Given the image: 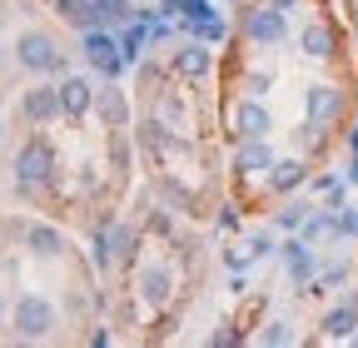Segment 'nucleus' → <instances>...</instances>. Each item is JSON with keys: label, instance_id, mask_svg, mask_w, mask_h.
I'll return each mask as SVG.
<instances>
[{"label": "nucleus", "instance_id": "nucleus-19", "mask_svg": "<svg viewBox=\"0 0 358 348\" xmlns=\"http://www.w3.org/2000/svg\"><path fill=\"white\" fill-rule=\"evenodd\" d=\"M174 65L185 70V75H204L209 70V55L199 50V45H179V55H174Z\"/></svg>", "mask_w": 358, "mask_h": 348}, {"label": "nucleus", "instance_id": "nucleus-28", "mask_svg": "<svg viewBox=\"0 0 358 348\" xmlns=\"http://www.w3.org/2000/svg\"><path fill=\"white\" fill-rule=\"evenodd\" d=\"M348 184H358V154H353V164H348Z\"/></svg>", "mask_w": 358, "mask_h": 348}, {"label": "nucleus", "instance_id": "nucleus-20", "mask_svg": "<svg viewBox=\"0 0 358 348\" xmlns=\"http://www.w3.org/2000/svg\"><path fill=\"white\" fill-rule=\"evenodd\" d=\"M129 244H134V239H129L124 224H110V229H105V249H110V259H129Z\"/></svg>", "mask_w": 358, "mask_h": 348}, {"label": "nucleus", "instance_id": "nucleus-12", "mask_svg": "<svg viewBox=\"0 0 358 348\" xmlns=\"http://www.w3.org/2000/svg\"><path fill=\"white\" fill-rule=\"evenodd\" d=\"M95 110H100L105 129H124V124H129V105H124L120 90H100V95H95Z\"/></svg>", "mask_w": 358, "mask_h": 348}, {"label": "nucleus", "instance_id": "nucleus-8", "mask_svg": "<svg viewBox=\"0 0 358 348\" xmlns=\"http://www.w3.org/2000/svg\"><path fill=\"white\" fill-rule=\"evenodd\" d=\"M169 289H174L169 264H145V269H140V298L150 303V309H159V303L169 298Z\"/></svg>", "mask_w": 358, "mask_h": 348}, {"label": "nucleus", "instance_id": "nucleus-21", "mask_svg": "<svg viewBox=\"0 0 358 348\" xmlns=\"http://www.w3.org/2000/svg\"><path fill=\"white\" fill-rule=\"evenodd\" d=\"M303 224V204H284L279 209V229H299Z\"/></svg>", "mask_w": 358, "mask_h": 348}, {"label": "nucleus", "instance_id": "nucleus-11", "mask_svg": "<svg viewBox=\"0 0 358 348\" xmlns=\"http://www.w3.org/2000/svg\"><path fill=\"white\" fill-rule=\"evenodd\" d=\"M25 249H30L35 259H55V254L65 249V239H60L55 224H30V229H25Z\"/></svg>", "mask_w": 358, "mask_h": 348}, {"label": "nucleus", "instance_id": "nucleus-30", "mask_svg": "<svg viewBox=\"0 0 358 348\" xmlns=\"http://www.w3.org/2000/svg\"><path fill=\"white\" fill-rule=\"evenodd\" d=\"M0 319H6V293H0Z\"/></svg>", "mask_w": 358, "mask_h": 348}, {"label": "nucleus", "instance_id": "nucleus-10", "mask_svg": "<svg viewBox=\"0 0 358 348\" xmlns=\"http://www.w3.org/2000/svg\"><path fill=\"white\" fill-rule=\"evenodd\" d=\"M90 105H95V90H90V85H85L80 75H70V80L60 85V110H65L70 119H80Z\"/></svg>", "mask_w": 358, "mask_h": 348}, {"label": "nucleus", "instance_id": "nucleus-9", "mask_svg": "<svg viewBox=\"0 0 358 348\" xmlns=\"http://www.w3.org/2000/svg\"><path fill=\"white\" fill-rule=\"evenodd\" d=\"M303 110H308V124H324V119H334V115H338V90H334V85H308Z\"/></svg>", "mask_w": 358, "mask_h": 348}, {"label": "nucleus", "instance_id": "nucleus-23", "mask_svg": "<svg viewBox=\"0 0 358 348\" xmlns=\"http://www.w3.org/2000/svg\"><path fill=\"white\" fill-rule=\"evenodd\" d=\"M289 338H294V333H289V324H268L259 343H289Z\"/></svg>", "mask_w": 358, "mask_h": 348}, {"label": "nucleus", "instance_id": "nucleus-15", "mask_svg": "<svg viewBox=\"0 0 358 348\" xmlns=\"http://www.w3.org/2000/svg\"><path fill=\"white\" fill-rule=\"evenodd\" d=\"M324 333H329V338H353V333H358V309H353V303L334 309V314L324 319Z\"/></svg>", "mask_w": 358, "mask_h": 348}, {"label": "nucleus", "instance_id": "nucleus-17", "mask_svg": "<svg viewBox=\"0 0 358 348\" xmlns=\"http://www.w3.org/2000/svg\"><path fill=\"white\" fill-rule=\"evenodd\" d=\"M268 184H274L279 194L299 189V184H303V164H299V159H279V164H274V174H268Z\"/></svg>", "mask_w": 358, "mask_h": 348}, {"label": "nucleus", "instance_id": "nucleus-4", "mask_svg": "<svg viewBox=\"0 0 358 348\" xmlns=\"http://www.w3.org/2000/svg\"><path fill=\"white\" fill-rule=\"evenodd\" d=\"M50 169H55V154H50V145H45V140H30V145L15 154V180H20V189L50 180Z\"/></svg>", "mask_w": 358, "mask_h": 348}, {"label": "nucleus", "instance_id": "nucleus-14", "mask_svg": "<svg viewBox=\"0 0 358 348\" xmlns=\"http://www.w3.org/2000/svg\"><path fill=\"white\" fill-rule=\"evenodd\" d=\"M299 45H303V55H313V60H329V55H334V30L313 20V25H303Z\"/></svg>", "mask_w": 358, "mask_h": 348}, {"label": "nucleus", "instance_id": "nucleus-18", "mask_svg": "<svg viewBox=\"0 0 358 348\" xmlns=\"http://www.w3.org/2000/svg\"><path fill=\"white\" fill-rule=\"evenodd\" d=\"M284 254H289V279H294V284H308V274H313V254H308V244H289Z\"/></svg>", "mask_w": 358, "mask_h": 348}, {"label": "nucleus", "instance_id": "nucleus-5", "mask_svg": "<svg viewBox=\"0 0 358 348\" xmlns=\"http://www.w3.org/2000/svg\"><path fill=\"white\" fill-rule=\"evenodd\" d=\"M20 110H25L30 124H50V119H60V115H65V110H60V85H35V90H25Z\"/></svg>", "mask_w": 358, "mask_h": 348}, {"label": "nucleus", "instance_id": "nucleus-3", "mask_svg": "<svg viewBox=\"0 0 358 348\" xmlns=\"http://www.w3.org/2000/svg\"><path fill=\"white\" fill-rule=\"evenodd\" d=\"M85 60L95 65L100 75H120V70H124V50H120V40H115L110 30H100V25H90V30H85Z\"/></svg>", "mask_w": 358, "mask_h": 348}, {"label": "nucleus", "instance_id": "nucleus-1", "mask_svg": "<svg viewBox=\"0 0 358 348\" xmlns=\"http://www.w3.org/2000/svg\"><path fill=\"white\" fill-rule=\"evenodd\" d=\"M15 60L35 75H50V70H65V55L55 45V35H45V30H25L15 40Z\"/></svg>", "mask_w": 358, "mask_h": 348}, {"label": "nucleus", "instance_id": "nucleus-26", "mask_svg": "<svg viewBox=\"0 0 358 348\" xmlns=\"http://www.w3.org/2000/svg\"><path fill=\"white\" fill-rule=\"evenodd\" d=\"M219 229H239V214H234V204H229V209L219 214Z\"/></svg>", "mask_w": 358, "mask_h": 348}, {"label": "nucleus", "instance_id": "nucleus-2", "mask_svg": "<svg viewBox=\"0 0 358 348\" xmlns=\"http://www.w3.org/2000/svg\"><path fill=\"white\" fill-rule=\"evenodd\" d=\"M10 324H15L20 338H45V333L55 328V303L40 298V293H25L15 309H10Z\"/></svg>", "mask_w": 358, "mask_h": 348}, {"label": "nucleus", "instance_id": "nucleus-6", "mask_svg": "<svg viewBox=\"0 0 358 348\" xmlns=\"http://www.w3.org/2000/svg\"><path fill=\"white\" fill-rule=\"evenodd\" d=\"M268 129H274V115H268L259 100H244L234 110V135L239 140H268Z\"/></svg>", "mask_w": 358, "mask_h": 348}, {"label": "nucleus", "instance_id": "nucleus-27", "mask_svg": "<svg viewBox=\"0 0 358 348\" xmlns=\"http://www.w3.org/2000/svg\"><path fill=\"white\" fill-rule=\"evenodd\" d=\"M268 6H274V10H284V15H289V10L299 6V0H268Z\"/></svg>", "mask_w": 358, "mask_h": 348}, {"label": "nucleus", "instance_id": "nucleus-16", "mask_svg": "<svg viewBox=\"0 0 358 348\" xmlns=\"http://www.w3.org/2000/svg\"><path fill=\"white\" fill-rule=\"evenodd\" d=\"M90 15H95V25H124L129 0H90Z\"/></svg>", "mask_w": 358, "mask_h": 348}, {"label": "nucleus", "instance_id": "nucleus-25", "mask_svg": "<svg viewBox=\"0 0 358 348\" xmlns=\"http://www.w3.org/2000/svg\"><path fill=\"white\" fill-rule=\"evenodd\" d=\"M268 85H274V75H264V70H259V75H249V90H254V95H264Z\"/></svg>", "mask_w": 358, "mask_h": 348}, {"label": "nucleus", "instance_id": "nucleus-7", "mask_svg": "<svg viewBox=\"0 0 358 348\" xmlns=\"http://www.w3.org/2000/svg\"><path fill=\"white\" fill-rule=\"evenodd\" d=\"M249 40H254V45H279V40H284V10H274V6H264V10H249Z\"/></svg>", "mask_w": 358, "mask_h": 348}, {"label": "nucleus", "instance_id": "nucleus-24", "mask_svg": "<svg viewBox=\"0 0 358 348\" xmlns=\"http://www.w3.org/2000/svg\"><path fill=\"white\" fill-rule=\"evenodd\" d=\"M249 259H254V254H249V249H224V264H229V269H234V274H239V269H244V264H249Z\"/></svg>", "mask_w": 358, "mask_h": 348}, {"label": "nucleus", "instance_id": "nucleus-22", "mask_svg": "<svg viewBox=\"0 0 358 348\" xmlns=\"http://www.w3.org/2000/svg\"><path fill=\"white\" fill-rule=\"evenodd\" d=\"M249 254H254V259L274 254V234H249Z\"/></svg>", "mask_w": 358, "mask_h": 348}, {"label": "nucleus", "instance_id": "nucleus-13", "mask_svg": "<svg viewBox=\"0 0 358 348\" xmlns=\"http://www.w3.org/2000/svg\"><path fill=\"white\" fill-rule=\"evenodd\" d=\"M234 169H239V174H264V169H274V154H268V145H264V140H244V150H239Z\"/></svg>", "mask_w": 358, "mask_h": 348}, {"label": "nucleus", "instance_id": "nucleus-29", "mask_svg": "<svg viewBox=\"0 0 358 348\" xmlns=\"http://www.w3.org/2000/svg\"><path fill=\"white\" fill-rule=\"evenodd\" d=\"M348 145H353V154H358V124H353V135H348Z\"/></svg>", "mask_w": 358, "mask_h": 348}]
</instances>
